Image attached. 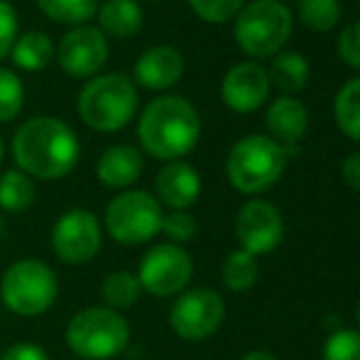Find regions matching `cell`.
Listing matches in <instances>:
<instances>
[{
  "mask_svg": "<svg viewBox=\"0 0 360 360\" xmlns=\"http://www.w3.org/2000/svg\"><path fill=\"white\" fill-rule=\"evenodd\" d=\"M81 155L79 138L64 120L37 115L18 128L13 157L30 179L54 181L72 174Z\"/></svg>",
  "mask_w": 360,
  "mask_h": 360,
  "instance_id": "6da1fadb",
  "label": "cell"
},
{
  "mask_svg": "<svg viewBox=\"0 0 360 360\" xmlns=\"http://www.w3.org/2000/svg\"><path fill=\"white\" fill-rule=\"evenodd\" d=\"M201 120L196 108L179 96H160L143 110L138 138L155 160L179 162L199 143Z\"/></svg>",
  "mask_w": 360,
  "mask_h": 360,
  "instance_id": "7a4b0ae2",
  "label": "cell"
},
{
  "mask_svg": "<svg viewBox=\"0 0 360 360\" xmlns=\"http://www.w3.org/2000/svg\"><path fill=\"white\" fill-rule=\"evenodd\" d=\"M79 115L96 133H118L138 110V89L125 74L94 76L76 101Z\"/></svg>",
  "mask_w": 360,
  "mask_h": 360,
  "instance_id": "3957f363",
  "label": "cell"
},
{
  "mask_svg": "<svg viewBox=\"0 0 360 360\" xmlns=\"http://www.w3.org/2000/svg\"><path fill=\"white\" fill-rule=\"evenodd\" d=\"M64 341L76 358L113 360L128 348L130 323L108 307H89L69 319Z\"/></svg>",
  "mask_w": 360,
  "mask_h": 360,
  "instance_id": "277c9868",
  "label": "cell"
},
{
  "mask_svg": "<svg viewBox=\"0 0 360 360\" xmlns=\"http://www.w3.org/2000/svg\"><path fill=\"white\" fill-rule=\"evenodd\" d=\"M287 155L280 143L267 135H248L233 145L226 162V174L240 194H262L280 181Z\"/></svg>",
  "mask_w": 360,
  "mask_h": 360,
  "instance_id": "5b68a950",
  "label": "cell"
},
{
  "mask_svg": "<svg viewBox=\"0 0 360 360\" xmlns=\"http://www.w3.org/2000/svg\"><path fill=\"white\" fill-rule=\"evenodd\" d=\"M59 297L57 272L37 257H22L5 270L0 280V299L18 316L34 319L47 314Z\"/></svg>",
  "mask_w": 360,
  "mask_h": 360,
  "instance_id": "8992f818",
  "label": "cell"
},
{
  "mask_svg": "<svg viewBox=\"0 0 360 360\" xmlns=\"http://www.w3.org/2000/svg\"><path fill=\"white\" fill-rule=\"evenodd\" d=\"M165 211L155 194L143 189L120 191L105 206L103 226L118 245H145L162 233Z\"/></svg>",
  "mask_w": 360,
  "mask_h": 360,
  "instance_id": "52a82bcc",
  "label": "cell"
},
{
  "mask_svg": "<svg viewBox=\"0 0 360 360\" xmlns=\"http://www.w3.org/2000/svg\"><path fill=\"white\" fill-rule=\"evenodd\" d=\"M236 18V39L252 57L277 54L292 34V13L280 0H255Z\"/></svg>",
  "mask_w": 360,
  "mask_h": 360,
  "instance_id": "ba28073f",
  "label": "cell"
},
{
  "mask_svg": "<svg viewBox=\"0 0 360 360\" xmlns=\"http://www.w3.org/2000/svg\"><path fill=\"white\" fill-rule=\"evenodd\" d=\"M226 319V302L216 289H184L169 309V326L181 341L199 343L211 338Z\"/></svg>",
  "mask_w": 360,
  "mask_h": 360,
  "instance_id": "9c48e42d",
  "label": "cell"
},
{
  "mask_svg": "<svg viewBox=\"0 0 360 360\" xmlns=\"http://www.w3.org/2000/svg\"><path fill=\"white\" fill-rule=\"evenodd\" d=\"M194 277V260L181 245L160 243L143 255L138 267V282L143 292L157 299L179 297Z\"/></svg>",
  "mask_w": 360,
  "mask_h": 360,
  "instance_id": "30bf717a",
  "label": "cell"
},
{
  "mask_svg": "<svg viewBox=\"0 0 360 360\" xmlns=\"http://www.w3.org/2000/svg\"><path fill=\"white\" fill-rule=\"evenodd\" d=\"M103 245L101 221L89 209H69L52 226V250L64 265H89Z\"/></svg>",
  "mask_w": 360,
  "mask_h": 360,
  "instance_id": "8fae6325",
  "label": "cell"
},
{
  "mask_svg": "<svg viewBox=\"0 0 360 360\" xmlns=\"http://www.w3.org/2000/svg\"><path fill=\"white\" fill-rule=\"evenodd\" d=\"M236 238L240 250L250 255H267L285 240V218L270 201L252 199L240 206L236 216Z\"/></svg>",
  "mask_w": 360,
  "mask_h": 360,
  "instance_id": "7c38bea8",
  "label": "cell"
},
{
  "mask_svg": "<svg viewBox=\"0 0 360 360\" xmlns=\"http://www.w3.org/2000/svg\"><path fill=\"white\" fill-rule=\"evenodd\" d=\"M57 59L59 67L74 79H89V76L98 74L108 59L105 34L98 27L79 25L62 37L57 47Z\"/></svg>",
  "mask_w": 360,
  "mask_h": 360,
  "instance_id": "4fadbf2b",
  "label": "cell"
},
{
  "mask_svg": "<svg viewBox=\"0 0 360 360\" xmlns=\"http://www.w3.org/2000/svg\"><path fill=\"white\" fill-rule=\"evenodd\" d=\"M270 76L255 62L236 64L221 84V98L236 113H252L267 101L270 94Z\"/></svg>",
  "mask_w": 360,
  "mask_h": 360,
  "instance_id": "5bb4252c",
  "label": "cell"
},
{
  "mask_svg": "<svg viewBox=\"0 0 360 360\" xmlns=\"http://www.w3.org/2000/svg\"><path fill=\"white\" fill-rule=\"evenodd\" d=\"M157 201L172 211H186L201 196V176L186 162H167L155 179Z\"/></svg>",
  "mask_w": 360,
  "mask_h": 360,
  "instance_id": "9a60e30c",
  "label": "cell"
},
{
  "mask_svg": "<svg viewBox=\"0 0 360 360\" xmlns=\"http://www.w3.org/2000/svg\"><path fill=\"white\" fill-rule=\"evenodd\" d=\"M135 81L150 91H167L184 74V59L169 44H157L135 62Z\"/></svg>",
  "mask_w": 360,
  "mask_h": 360,
  "instance_id": "2e32d148",
  "label": "cell"
},
{
  "mask_svg": "<svg viewBox=\"0 0 360 360\" xmlns=\"http://www.w3.org/2000/svg\"><path fill=\"white\" fill-rule=\"evenodd\" d=\"M143 174V152L135 145H113L96 162V176L108 189H128Z\"/></svg>",
  "mask_w": 360,
  "mask_h": 360,
  "instance_id": "e0dca14e",
  "label": "cell"
},
{
  "mask_svg": "<svg viewBox=\"0 0 360 360\" xmlns=\"http://www.w3.org/2000/svg\"><path fill=\"white\" fill-rule=\"evenodd\" d=\"M267 130L272 133V140L282 147L297 145L307 135L309 128V113L302 101L292 96H280L267 110Z\"/></svg>",
  "mask_w": 360,
  "mask_h": 360,
  "instance_id": "ac0fdd59",
  "label": "cell"
},
{
  "mask_svg": "<svg viewBox=\"0 0 360 360\" xmlns=\"http://www.w3.org/2000/svg\"><path fill=\"white\" fill-rule=\"evenodd\" d=\"M96 18L105 34L118 39L135 37L143 27V8L138 0H105Z\"/></svg>",
  "mask_w": 360,
  "mask_h": 360,
  "instance_id": "d6986e66",
  "label": "cell"
},
{
  "mask_svg": "<svg viewBox=\"0 0 360 360\" xmlns=\"http://www.w3.org/2000/svg\"><path fill=\"white\" fill-rule=\"evenodd\" d=\"M10 57H13L15 67H20L22 72H39L44 69L54 57V44L39 30H30L22 37L15 39L13 49H10Z\"/></svg>",
  "mask_w": 360,
  "mask_h": 360,
  "instance_id": "ffe728a7",
  "label": "cell"
},
{
  "mask_svg": "<svg viewBox=\"0 0 360 360\" xmlns=\"http://www.w3.org/2000/svg\"><path fill=\"white\" fill-rule=\"evenodd\" d=\"M270 84H275L285 96L299 94L309 81V62L299 52H280L272 59Z\"/></svg>",
  "mask_w": 360,
  "mask_h": 360,
  "instance_id": "44dd1931",
  "label": "cell"
},
{
  "mask_svg": "<svg viewBox=\"0 0 360 360\" xmlns=\"http://www.w3.org/2000/svg\"><path fill=\"white\" fill-rule=\"evenodd\" d=\"M98 292L105 307L113 309V311H123V309H130L138 304L143 287L138 282V275H133L128 270H115L103 277Z\"/></svg>",
  "mask_w": 360,
  "mask_h": 360,
  "instance_id": "7402d4cb",
  "label": "cell"
},
{
  "mask_svg": "<svg viewBox=\"0 0 360 360\" xmlns=\"http://www.w3.org/2000/svg\"><path fill=\"white\" fill-rule=\"evenodd\" d=\"M34 181L25 172L8 169L0 174V209L8 214H22L34 204Z\"/></svg>",
  "mask_w": 360,
  "mask_h": 360,
  "instance_id": "603a6c76",
  "label": "cell"
},
{
  "mask_svg": "<svg viewBox=\"0 0 360 360\" xmlns=\"http://www.w3.org/2000/svg\"><path fill=\"white\" fill-rule=\"evenodd\" d=\"M257 277H260V265H257V257L250 255L245 250H233L226 255L221 265V280L231 292H248V289L255 287Z\"/></svg>",
  "mask_w": 360,
  "mask_h": 360,
  "instance_id": "cb8c5ba5",
  "label": "cell"
},
{
  "mask_svg": "<svg viewBox=\"0 0 360 360\" xmlns=\"http://www.w3.org/2000/svg\"><path fill=\"white\" fill-rule=\"evenodd\" d=\"M333 113H336V123L346 138L360 143V79L348 81L341 86L333 103Z\"/></svg>",
  "mask_w": 360,
  "mask_h": 360,
  "instance_id": "d4e9b609",
  "label": "cell"
},
{
  "mask_svg": "<svg viewBox=\"0 0 360 360\" xmlns=\"http://www.w3.org/2000/svg\"><path fill=\"white\" fill-rule=\"evenodd\" d=\"M37 8L54 22L79 27L86 20L96 18L101 0H37Z\"/></svg>",
  "mask_w": 360,
  "mask_h": 360,
  "instance_id": "484cf974",
  "label": "cell"
},
{
  "mask_svg": "<svg viewBox=\"0 0 360 360\" xmlns=\"http://www.w3.org/2000/svg\"><path fill=\"white\" fill-rule=\"evenodd\" d=\"M299 20L311 32H328L341 20L338 0H299Z\"/></svg>",
  "mask_w": 360,
  "mask_h": 360,
  "instance_id": "4316f807",
  "label": "cell"
},
{
  "mask_svg": "<svg viewBox=\"0 0 360 360\" xmlns=\"http://www.w3.org/2000/svg\"><path fill=\"white\" fill-rule=\"evenodd\" d=\"M25 105V86L18 74L0 69V123H8L20 115Z\"/></svg>",
  "mask_w": 360,
  "mask_h": 360,
  "instance_id": "83f0119b",
  "label": "cell"
},
{
  "mask_svg": "<svg viewBox=\"0 0 360 360\" xmlns=\"http://www.w3.org/2000/svg\"><path fill=\"white\" fill-rule=\"evenodd\" d=\"M321 360H360V331L338 328L323 341Z\"/></svg>",
  "mask_w": 360,
  "mask_h": 360,
  "instance_id": "f1b7e54d",
  "label": "cell"
},
{
  "mask_svg": "<svg viewBox=\"0 0 360 360\" xmlns=\"http://www.w3.org/2000/svg\"><path fill=\"white\" fill-rule=\"evenodd\" d=\"M189 5L201 20L221 25L236 18L245 5V0H189Z\"/></svg>",
  "mask_w": 360,
  "mask_h": 360,
  "instance_id": "f546056e",
  "label": "cell"
},
{
  "mask_svg": "<svg viewBox=\"0 0 360 360\" xmlns=\"http://www.w3.org/2000/svg\"><path fill=\"white\" fill-rule=\"evenodd\" d=\"M196 231H199V226H196V218L189 211H172L162 221V233L174 245H184V243L194 240Z\"/></svg>",
  "mask_w": 360,
  "mask_h": 360,
  "instance_id": "4dcf8cb0",
  "label": "cell"
},
{
  "mask_svg": "<svg viewBox=\"0 0 360 360\" xmlns=\"http://www.w3.org/2000/svg\"><path fill=\"white\" fill-rule=\"evenodd\" d=\"M18 39V13L10 3L0 0V59L8 57Z\"/></svg>",
  "mask_w": 360,
  "mask_h": 360,
  "instance_id": "1f68e13d",
  "label": "cell"
},
{
  "mask_svg": "<svg viewBox=\"0 0 360 360\" xmlns=\"http://www.w3.org/2000/svg\"><path fill=\"white\" fill-rule=\"evenodd\" d=\"M338 57L353 69H360V22L348 25L338 37Z\"/></svg>",
  "mask_w": 360,
  "mask_h": 360,
  "instance_id": "d6a6232c",
  "label": "cell"
},
{
  "mask_svg": "<svg viewBox=\"0 0 360 360\" xmlns=\"http://www.w3.org/2000/svg\"><path fill=\"white\" fill-rule=\"evenodd\" d=\"M0 360H49V353L37 343H13L5 348Z\"/></svg>",
  "mask_w": 360,
  "mask_h": 360,
  "instance_id": "836d02e7",
  "label": "cell"
},
{
  "mask_svg": "<svg viewBox=\"0 0 360 360\" xmlns=\"http://www.w3.org/2000/svg\"><path fill=\"white\" fill-rule=\"evenodd\" d=\"M341 174H343V181H346L351 189L360 191V152H353L343 160L341 165Z\"/></svg>",
  "mask_w": 360,
  "mask_h": 360,
  "instance_id": "e575fe53",
  "label": "cell"
},
{
  "mask_svg": "<svg viewBox=\"0 0 360 360\" xmlns=\"http://www.w3.org/2000/svg\"><path fill=\"white\" fill-rule=\"evenodd\" d=\"M240 360H280V358H277L275 353H270V351H262V348H255V351H248Z\"/></svg>",
  "mask_w": 360,
  "mask_h": 360,
  "instance_id": "d590c367",
  "label": "cell"
},
{
  "mask_svg": "<svg viewBox=\"0 0 360 360\" xmlns=\"http://www.w3.org/2000/svg\"><path fill=\"white\" fill-rule=\"evenodd\" d=\"M356 323H358V331H360V304H358V309H356Z\"/></svg>",
  "mask_w": 360,
  "mask_h": 360,
  "instance_id": "8d00e7d4",
  "label": "cell"
},
{
  "mask_svg": "<svg viewBox=\"0 0 360 360\" xmlns=\"http://www.w3.org/2000/svg\"><path fill=\"white\" fill-rule=\"evenodd\" d=\"M5 233H8V231H5V223H3V218H0V238H3Z\"/></svg>",
  "mask_w": 360,
  "mask_h": 360,
  "instance_id": "74e56055",
  "label": "cell"
},
{
  "mask_svg": "<svg viewBox=\"0 0 360 360\" xmlns=\"http://www.w3.org/2000/svg\"><path fill=\"white\" fill-rule=\"evenodd\" d=\"M3 155H5V150H3V140H0V165H3Z\"/></svg>",
  "mask_w": 360,
  "mask_h": 360,
  "instance_id": "f35d334b",
  "label": "cell"
},
{
  "mask_svg": "<svg viewBox=\"0 0 360 360\" xmlns=\"http://www.w3.org/2000/svg\"><path fill=\"white\" fill-rule=\"evenodd\" d=\"M150 3H160V0H150Z\"/></svg>",
  "mask_w": 360,
  "mask_h": 360,
  "instance_id": "ab89813d",
  "label": "cell"
}]
</instances>
